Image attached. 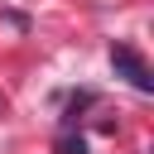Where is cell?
Instances as JSON below:
<instances>
[{
    "label": "cell",
    "instance_id": "obj_1",
    "mask_svg": "<svg viewBox=\"0 0 154 154\" xmlns=\"http://www.w3.org/2000/svg\"><path fill=\"white\" fill-rule=\"evenodd\" d=\"M111 67L135 87V91H154V77H149V63L130 48V43H111Z\"/></svg>",
    "mask_w": 154,
    "mask_h": 154
},
{
    "label": "cell",
    "instance_id": "obj_4",
    "mask_svg": "<svg viewBox=\"0 0 154 154\" xmlns=\"http://www.w3.org/2000/svg\"><path fill=\"white\" fill-rule=\"evenodd\" d=\"M0 111H5V101H0Z\"/></svg>",
    "mask_w": 154,
    "mask_h": 154
},
{
    "label": "cell",
    "instance_id": "obj_3",
    "mask_svg": "<svg viewBox=\"0 0 154 154\" xmlns=\"http://www.w3.org/2000/svg\"><path fill=\"white\" fill-rule=\"evenodd\" d=\"M53 149H58V154H87V140H82V135H63Z\"/></svg>",
    "mask_w": 154,
    "mask_h": 154
},
{
    "label": "cell",
    "instance_id": "obj_2",
    "mask_svg": "<svg viewBox=\"0 0 154 154\" xmlns=\"http://www.w3.org/2000/svg\"><path fill=\"white\" fill-rule=\"evenodd\" d=\"M91 101H96V91H77V96L67 101V116H63V125H77V116H82Z\"/></svg>",
    "mask_w": 154,
    "mask_h": 154
}]
</instances>
